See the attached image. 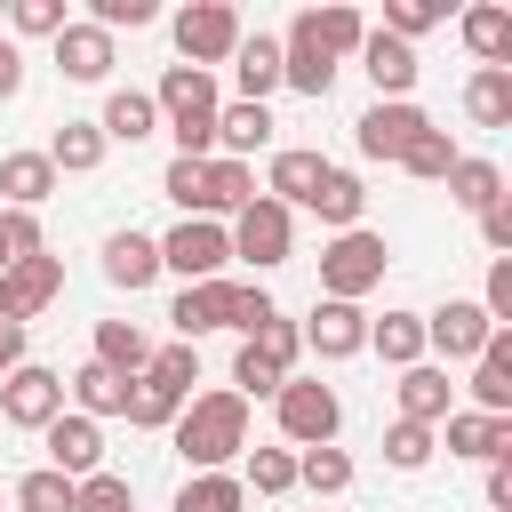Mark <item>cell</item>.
Returning a JSON list of instances; mask_svg holds the SVG:
<instances>
[{
	"label": "cell",
	"instance_id": "cell-1",
	"mask_svg": "<svg viewBox=\"0 0 512 512\" xmlns=\"http://www.w3.org/2000/svg\"><path fill=\"white\" fill-rule=\"evenodd\" d=\"M168 432H176V456H184L192 472H224V464L248 448V400H240L232 384L192 392V400H184V416H176Z\"/></svg>",
	"mask_w": 512,
	"mask_h": 512
},
{
	"label": "cell",
	"instance_id": "cell-2",
	"mask_svg": "<svg viewBox=\"0 0 512 512\" xmlns=\"http://www.w3.org/2000/svg\"><path fill=\"white\" fill-rule=\"evenodd\" d=\"M152 104H160V128L176 136V160H216V72H192V64H168L160 72V88H152Z\"/></svg>",
	"mask_w": 512,
	"mask_h": 512
},
{
	"label": "cell",
	"instance_id": "cell-3",
	"mask_svg": "<svg viewBox=\"0 0 512 512\" xmlns=\"http://www.w3.org/2000/svg\"><path fill=\"white\" fill-rule=\"evenodd\" d=\"M384 264H392L384 232L352 224V232H336V240L320 248V296H336V304H360V296L384 280Z\"/></svg>",
	"mask_w": 512,
	"mask_h": 512
},
{
	"label": "cell",
	"instance_id": "cell-4",
	"mask_svg": "<svg viewBox=\"0 0 512 512\" xmlns=\"http://www.w3.org/2000/svg\"><path fill=\"white\" fill-rule=\"evenodd\" d=\"M272 416H280V440H296V448H328L336 424H344V400H336L328 384H312V376H288V384L272 392Z\"/></svg>",
	"mask_w": 512,
	"mask_h": 512
},
{
	"label": "cell",
	"instance_id": "cell-5",
	"mask_svg": "<svg viewBox=\"0 0 512 512\" xmlns=\"http://www.w3.org/2000/svg\"><path fill=\"white\" fill-rule=\"evenodd\" d=\"M224 264H232V240H224V224H216V216H184V224L160 240V272H176L184 288L224 280Z\"/></svg>",
	"mask_w": 512,
	"mask_h": 512
},
{
	"label": "cell",
	"instance_id": "cell-6",
	"mask_svg": "<svg viewBox=\"0 0 512 512\" xmlns=\"http://www.w3.org/2000/svg\"><path fill=\"white\" fill-rule=\"evenodd\" d=\"M224 240H232V256L240 264H256V272H272V264H288V240H296V216L280 208V200H248L232 224H224Z\"/></svg>",
	"mask_w": 512,
	"mask_h": 512
},
{
	"label": "cell",
	"instance_id": "cell-7",
	"mask_svg": "<svg viewBox=\"0 0 512 512\" xmlns=\"http://www.w3.org/2000/svg\"><path fill=\"white\" fill-rule=\"evenodd\" d=\"M176 48H184L192 72L224 64V56L240 48V8H232V0H192V8H176Z\"/></svg>",
	"mask_w": 512,
	"mask_h": 512
},
{
	"label": "cell",
	"instance_id": "cell-8",
	"mask_svg": "<svg viewBox=\"0 0 512 512\" xmlns=\"http://www.w3.org/2000/svg\"><path fill=\"white\" fill-rule=\"evenodd\" d=\"M0 416H8L16 432H48V424L64 416V376L40 368V360H24L16 376H0Z\"/></svg>",
	"mask_w": 512,
	"mask_h": 512
},
{
	"label": "cell",
	"instance_id": "cell-9",
	"mask_svg": "<svg viewBox=\"0 0 512 512\" xmlns=\"http://www.w3.org/2000/svg\"><path fill=\"white\" fill-rule=\"evenodd\" d=\"M64 296V264L40 248V256H16L8 272H0V320H16V328H32L48 304Z\"/></svg>",
	"mask_w": 512,
	"mask_h": 512
},
{
	"label": "cell",
	"instance_id": "cell-10",
	"mask_svg": "<svg viewBox=\"0 0 512 512\" xmlns=\"http://www.w3.org/2000/svg\"><path fill=\"white\" fill-rule=\"evenodd\" d=\"M488 336H496V320L472 296H448L440 312H424V352H440V360H480Z\"/></svg>",
	"mask_w": 512,
	"mask_h": 512
},
{
	"label": "cell",
	"instance_id": "cell-11",
	"mask_svg": "<svg viewBox=\"0 0 512 512\" xmlns=\"http://www.w3.org/2000/svg\"><path fill=\"white\" fill-rule=\"evenodd\" d=\"M424 128H432V120H424L416 104H368V112L352 120V144H360V160H400Z\"/></svg>",
	"mask_w": 512,
	"mask_h": 512
},
{
	"label": "cell",
	"instance_id": "cell-12",
	"mask_svg": "<svg viewBox=\"0 0 512 512\" xmlns=\"http://www.w3.org/2000/svg\"><path fill=\"white\" fill-rule=\"evenodd\" d=\"M40 448H48V472H64V480L104 472V424H88V416H72V408L40 432Z\"/></svg>",
	"mask_w": 512,
	"mask_h": 512
},
{
	"label": "cell",
	"instance_id": "cell-13",
	"mask_svg": "<svg viewBox=\"0 0 512 512\" xmlns=\"http://www.w3.org/2000/svg\"><path fill=\"white\" fill-rule=\"evenodd\" d=\"M296 336H304L320 360H352V352H368V312H360V304L320 296V304H312V320H304Z\"/></svg>",
	"mask_w": 512,
	"mask_h": 512
},
{
	"label": "cell",
	"instance_id": "cell-14",
	"mask_svg": "<svg viewBox=\"0 0 512 512\" xmlns=\"http://www.w3.org/2000/svg\"><path fill=\"white\" fill-rule=\"evenodd\" d=\"M360 72L376 80V104H408V88H416V48L408 40H392V32H368L360 40Z\"/></svg>",
	"mask_w": 512,
	"mask_h": 512
},
{
	"label": "cell",
	"instance_id": "cell-15",
	"mask_svg": "<svg viewBox=\"0 0 512 512\" xmlns=\"http://www.w3.org/2000/svg\"><path fill=\"white\" fill-rule=\"evenodd\" d=\"M400 424H424V432H440L448 424V408H456V384H448V368H432V360H416V368H400Z\"/></svg>",
	"mask_w": 512,
	"mask_h": 512
},
{
	"label": "cell",
	"instance_id": "cell-16",
	"mask_svg": "<svg viewBox=\"0 0 512 512\" xmlns=\"http://www.w3.org/2000/svg\"><path fill=\"white\" fill-rule=\"evenodd\" d=\"M280 88H296V96H328L336 88V64L312 48V32H304V16H288V32H280Z\"/></svg>",
	"mask_w": 512,
	"mask_h": 512
},
{
	"label": "cell",
	"instance_id": "cell-17",
	"mask_svg": "<svg viewBox=\"0 0 512 512\" xmlns=\"http://www.w3.org/2000/svg\"><path fill=\"white\" fill-rule=\"evenodd\" d=\"M168 320H176V344H200V336L232 328V280H200V288H176Z\"/></svg>",
	"mask_w": 512,
	"mask_h": 512
},
{
	"label": "cell",
	"instance_id": "cell-18",
	"mask_svg": "<svg viewBox=\"0 0 512 512\" xmlns=\"http://www.w3.org/2000/svg\"><path fill=\"white\" fill-rule=\"evenodd\" d=\"M248 200H256V168H248V160H224V152L200 160V216L224 224V216H240Z\"/></svg>",
	"mask_w": 512,
	"mask_h": 512
},
{
	"label": "cell",
	"instance_id": "cell-19",
	"mask_svg": "<svg viewBox=\"0 0 512 512\" xmlns=\"http://www.w3.org/2000/svg\"><path fill=\"white\" fill-rule=\"evenodd\" d=\"M112 64H120V56H112V32H96L88 16L56 32V72H64V80H104Z\"/></svg>",
	"mask_w": 512,
	"mask_h": 512
},
{
	"label": "cell",
	"instance_id": "cell-20",
	"mask_svg": "<svg viewBox=\"0 0 512 512\" xmlns=\"http://www.w3.org/2000/svg\"><path fill=\"white\" fill-rule=\"evenodd\" d=\"M104 280L128 288V296L152 288V280H160V240H152V232H112V240H104Z\"/></svg>",
	"mask_w": 512,
	"mask_h": 512
},
{
	"label": "cell",
	"instance_id": "cell-21",
	"mask_svg": "<svg viewBox=\"0 0 512 512\" xmlns=\"http://www.w3.org/2000/svg\"><path fill=\"white\" fill-rule=\"evenodd\" d=\"M472 400H480V416H512V328H496V336L480 344V360H472Z\"/></svg>",
	"mask_w": 512,
	"mask_h": 512
},
{
	"label": "cell",
	"instance_id": "cell-22",
	"mask_svg": "<svg viewBox=\"0 0 512 512\" xmlns=\"http://www.w3.org/2000/svg\"><path fill=\"white\" fill-rule=\"evenodd\" d=\"M512 448V416H480V408H448V456L464 464H488Z\"/></svg>",
	"mask_w": 512,
	"mask_h": 512
},
{
	"label": "cell",
	"instance_id": "cell-23",
	"mask_svg": "<svg viewBox=\"0 0 512 512\" xmlns=\"http://www.w3.org/2000/svg\"><path fill=\"white\" fill-rule=\"evenodd\" d=\"M232 80H240V104H264V96L280 88V40H272V32H240Z\"/></svg>",
	"mask_w": 512,
	"mask_h": 512
},
{
	"label": "cell",
	"instance_id": "cell-24",
	"mask_svg": "<svg viewBox=\"0 0 512 512\" xmlns=\"http://www.w3.org/2000/svg\"><path fill=\"white\" fill-rule=\"evenodd\" d=\"M96 128H104V144H144V136H160V104H152V88H112Z\"/></svg>",
	"mask_w": 512,
	"mask_h": 512
},
{
	"label": "cell",
	"instance_id": "cell-25",
	"mask_svg": "<svg viewBox=\"0 0 512 512\" xmlns=\"http://www.w3.org/2000/svg\"><path fill=\"white\" fill-rule=\"evenodd\" d=\"M272 104H216V152L224 160H248V152H264L272 144Z\"/></svg>",
	"mask_w": 512,
	"mask_h": 512
},
{
	"label": "cell",
	"instance_id": "cell-26",
	"mask_svg": "<svg viewBox=\"0 0 512 512\" xmlns=\"http://www.w3.org/2000/svg\"><path fill=\"white\" fill-rule=\"evenodd\" d=\"M320 176H328V160H320V152H304V144H288V152H272L264 200H280V208H304V200L320 192Z\"/></svg>",
	"mask_w": 512,
	"mask_h": 512
},
{
	"label": "cell",
	"instance_id": "cell-27",
	"mask_svg": "<svg viewBox=\"0 0 512 512\" xmlns=\"http://www.w3.org/2000/svg\"><path fill=\"white\" fill-rule=\"evenodd\" d=\"M64 392H72V416H88V424H104V416H120L128 408V376H112V368H72L64 376Z\"/></svg>",
	"mask_w": 512,
	"mask_h": 512
},
{
	"label": "cell",
	"instance_id": "cell-28",
	"mask_svg": "<svg viewBox=\"0 0 512 512\" xmlns=\"http://www.w3.org/2000/svg\"><path fill=\"white\" fill-rule=\"evenodd\" d=\"M48 192H56L48 152H0V200H8V208H24V216H32Z\"/></svg>",
	"mask_w": 512,
	"mask_h": 512
},
{
	"label": "cell",
	"instance_id": "cell-29",
	"mask_svg": "<svg viewBox=\"0 0 512 512\" xmlns=\"http://www.w3.org/2000/svg\"><path fill=\"white\" fill-rule=\"evenodd\" d=\"M464 112L472 128H512V64H480L464 80Z\"/></svg>",
	"mask_w": 512,
	"mask_h": 512
},
{
	"label": "cell",
	"instance_id": "cell-30",
	"mask_svg": "<svg viewBox=\"0 0 512 512\" xmlns=\"http://www.w3.org/2000/svg\"><path fill=\"white\" fill-rule=\"evenodd\" d=\"M104 152H112V144H104L96 120H64V128L48 136V168H56V176H88V168H104Z\"/></svg>",
	"mask_w": 512,
	"mask_h": 512
},
{
	"label": "cell",
	"instance_id": "cell-31",
	"mask_svg": "<svg viewBox=\"0 0 512 512\" xmlns=\"http://www.w3.org/2000/svg\"><path fill=\"white\" fill-rule=\"evenodd\" d=\"M304 16V32H312V48L336 64V56H360V40H368V24H360V8H296Z\"/></svg>",
	"mask_w": 512,
	"mask_h": 512
},
{
	"label": "cell",
	"instance_id": "cell-32",
	"mask_svg": "<svg viewBox=\"0 0 512 512\" xmlns=\"http://www.w3.org/2000/svg\"><path fill=\"white\" fill-rule=\"evenodd\" d=\"M304 208H312L320 224H336V232H352V224H360V208H368V184H360L352 168H328V176H320V192H312Z\"/></svg>",
	"mask_w": 512,
	"mask_h": 512
},
{
	"label": "cell",
	"instance_id": "cell-33",
	"mask_svg": "<svg viewBox=\"0 0 512 512\" xmlns=\"http://www.w3.org/2000/svg\"><path fill=\"white\" fill-rule=\"evenodd\" d=\"M368 352H384V368H416V360H424V312H384V320H368Z\"/></svg>",
	"mask_w": 512,
	"mask_h": 512
},
{
	"label": "cell",
	"instance_id": "cell-34",
	"mask_svg": "<svg viewBox=\"0 0 512 512\" xmlns=\"http://www.w3.org/2000/svg\"><path fill=\"white\" fill-rule=\"evenodd\" d=\"M144 360H152V336H144L136 320H96V368H112V376H144Z\"/></svg>",
	"mask_w": 512,
	"mask_h": 512
},
{
	"label": "cell",
	"instance_id": "cell-35",
	"mask_svg": "<svg viewBox=\"0 0 512 512\" xmlns=\"http://www.w3.org/2000/svg\"><path fill=\"white\" fill-rule=\"evenodd\" d=\"M440 184H448V200L472 208V216H480L488 200H504V168H496V160H472V152H456V168H448Z\"/></svg>",
	"mask_w": 512,
	"mask_h": 512
},
{
	"label": "cell",
	"instance_id": "cell-36",
	"mask_svg": "<svg viewBox=\"0 0 512 512\" xmlns=\"http://www.w3.org/2000/svg\"><path fill=\"white\" fill-rule=\"evenodd\" d=\"M464 48H472L480 64H504V56H512V8H496V0L464 8Z\"/></svg>",
	"mask_w": 512,
	"mask_h": 512
},
{
	"label": "cell",
	"instance_id": "cell-37",
	"mask_svg": "<svg viewBox=\"0 0 512 512\" xmlns=\"http://www.w3.org/2000/svg\"><path fill=\"white\" fill-rule=\"evenodd\" d=\"M120 416H128L136 432H168V424L184 416V400H176L160 376H128V408H120Z\"/></svg>",
	"mask_w": 512,
	"mask_h": 512
},
{
	"label": "cell",
	"instance_id": "cell-38",
	"mask_svg": "<svg viewBox=\"0 0 512 512\" xmlns=\"http://www.w3.org/2000/svg\"><path fill=\"white\" fill-rule=\"evenodd\" d=\"M240 504H248L240 472H192V480L176 488V512H240Z\"/></svg>",
	"mask_w": 512,
	"mask_h": 512
},
{
	"label": "cell",
	"instance_id": "cell-39",
	"mask_svg": "<svg viewBox=\"0 0 512 512\" xmlns=\"http://www.w3.org/2000/svg\"><path fill=\"white\" fill-rule=\"evenodd\" d=\"M296 488H312V496H344L352 488V456L328 440V448H304L296 456Z\"/></svg>",
	"mask_w": 512,
	"mask_h": 512
},
{
	"label": "cell",
	"instance_id": "cell-40",
	"mask_svg": "<svg viewBox=\"0 0 512 512\" xmlns=\"http://www.w3.org/2000/svg\"><path fill=\"white\" fill-rule=\"evenodd\" d=\"M240 488H256V496H288V488H296V448H248Z\"/></svg>",
	"mask_w": 512,
	"mask_h": 512
},
{
	"label": "cell",
	"instance_id": "cell-41",
	"mask_svg": "<svg viewBox=\"0 0 512 512\" xmlns=\"http://www.w3.org/2000/svg\"><path fill=\"white\" fill-rule=\"evenodd\" d=\"M144 376H160L176 400H192V384H200V344H160V352L144 360Z\"/></svg>",
	"mask_w": 512,
	"mask_h": 512
},
{
	"label": "cell",
	"instance_id": "cell-42",
	"mask_svg": "<svg viewBox=\"0 0 512 512\" xmlns=\"http://www.w3.org/2000/svg\"><path fill=\"white\" fill-rule=\"evenodd\" d=\"M280 384H288V376H280V368H272V360L240 336V352H232V392H240V400H272Z\"/></svg>",
	"mask_w": 512,
	"mask_h": 512
},
{
	"label": "cell",
	"instance_id": "cell-43",
	"mask_svg": "<svg viewBox=\"0 0 512 512\" xmlns=\"http://www.w3.org/2000/svg\"><path fill=\"white\" fill-rule=\"evenodd\" d=\"M72 488H80V480H64V472L40 464V472L16 480V512H72Z\"/></svg>",
	"mask_w": 512,
	"mask_h": 512
},
{
	"label": "cell",
	"instance_id": "cell-44",
	"mask_svg": "<svg viewBox=\"0 0 512 512\" xmlns=\"http://www.w3.org/2000/svg\"><path fill=\"white\" fill-rule=\"evenodd\" d=\"M400 168H408V176H424V184H440V176L456 168V144H448V128H424V136L400 152Z\"/></svg>",
	"mask_w": 512,
	"mask_h": 512
},
{
	"label": "cell",
	"instance_id": "cell-45",
	"mask_svg": "<svg viewBox=\"0 0 512 512\" xmlns=\"http://www.w3.org/2000/svg\"><path fill=\"white\" fill-rule=\"evenodd\" d=\"M72 512H136V488H128L120 472H88V480L72 488Z\"/></svg>",
	"mask_w": 512,
	"mask_h": 512
},
{
	"label": "cell",
	"instance_id": "cell-46",
	"mask_svg": "<svg viewBox=\"0 0 512 512\" xmlns=\"http://www.w3.org/2000/svg\"><path fill=\"white\" fill-rule=\"evenodd\" d=\"M440 16H448V0H384V32L408 40V48H416V32H432Z\"/></svg>",
	"mask_w": 512,
	"mask_h": 512
},
{
	"label": "cell",
	"instance_id": "cell-47",
	"mask_svg": "<svg viewBox=\"0 0 512 512\" xmlns=\"http://www.w3.org/2000/svg\"><path fill=\"white\" fill-rule=\"evenodd\" d=\"M432 448H440V440H432L424 424H392V432H384V464H392V472H424Z\"/></svg>",
	"mask_w": 512,
	"mask_h": 512
},
{
	"label": "cell",
	"instance_id": "cell-48",
	"mask_svg": "<svg viewBox=\"0 0 512 512\" xmlns=\"http://www.w3.org/2000/svg\"><path fill=\"white\" fill-rule=\"evenodd\" d=\"M8 24H16L24 40H56L72 16H64V0H8Z\"/></svg>",
	"mask_w": 512,
	"mask_h": 512
},
{
	"label": "cell",
	"instance_id": "cell-49",
	"mask_svg": "<svg viewBox=\"0 0 512 512\" xmlns=\"http://www.w3.org/2000/svg\"><path fill=\"white\" fill-rule=\"evenodd\" d=\"M248 344H256V352H264V360H272L280 376H288V368H296V352H304V336H296V320H280V312H272V320H264V328L248 336Z\"/></svg>",
	"mask_w": 512,
	"mask_h": 512
},
{
	"label": "cell",
	"instance_id": "cell-50",
	"mask_svg": "<svg viewBox=\"0 0 512 512\" xmlns=\"http://www.w3.org/2000/svg\"><path fill=\"white\" fill-rule=\"evenodd\" d=\"M152 16H160L152 0H88V24H96V32H120V24L136 32V24H152Z\"/></svg>",
	"mask_w": 512,
	"mask_h": 512
},
{
	"label": "cell",
	"instance_id": "cell-51",
	"mask_svg": "<svg viewBox=\"0 0 512 512\" xmlns=\"http://www.w3.org/2000/svg\"><path fill=\"white\" fill-rule=\"evenodd\" d=\"M472 304H480V312H488V320H496V328H504V320H512V256H488V288H480V296H472Z\"/></svg>",
	"mask_w": 512,
	"mask_h": 512
},
{
	"label": "cell",
	"instance_id": "cell-52",
	"mask_svg": "<svg viewBox=\"0 0 512 512\" xmlns=\"http://www.w3.org/2000/svg\"><path fill=\"white\" fill-rule=\"evenodd\" d=\"M264 320H272V296H264L256 280H232V328H240V336H256Z\"/></svg>",
	"mask_w": 512,
	"mask_h": 512
},
{
	"label": "cell",
	"instance_id": "cell-53",
	"mask_svg": "<svg viewBox=\"0 0 512 512\" xmlns=\"http://www.w3.org/2000/svg\"><path fill=\"white\" fill-rule=\"evenodd\" d=\"M160 192L184 208V216H200V160H168V176H160Z\"/></svg>",
	"mask_w": 512,
	"mask_h": 512
},
{
	"label": "cell",
	"instance_id": "cell-54",
	"mask_svg": "<svg viewBox=\"0 0 512 512\" xmlns=\"http://www.w3.org/2000/svg\"><path fill=\"white\" fill-rule=\"evenodd\" d=\"M0 240H8V264H16V256H40V216L0 208Z\"/></svg>",
	"mask_w": 512,
	"mask_h": 512
},
{
	"label": "cell",
	"instance_id": "cell-55",
	"mask_svg": "<svg viewBox=\"0 0 512 512\" xmlns=\"http://www.w3.org/2000/svg\"><path fill=\"white\" fill-rule=\"evenodd\" d=\"M480 240H488V248H496V256H512V192H504V200H488V208H480Z\"/></svg>",
	"mask_w": 512,
	"mask_h": 512
},
{
	"label": "cell",
	"instance_id": "cell-56",
	"mask_svg": "<svg viewBox=\"0 0 512 512\" xmlns=\"http://www.w3.org/2000/svg\"><path fill=\"white\" fill-rule=\"evenodd\" d=\"M488 504H496V512H512V448H504V456H488Z\"/></svg>",
	"mask_w": 512,
	"mask_h": 512
},
{
	"label": "cell",
	"instance_id": "cell-57",
	"mask_svg": "<svg viewBox=\"0 0 512 512\" xmlns=\"http://www.w3.org/2000/svg\"><path fill=\"white\" fill-rule=\"evenodd\" d=\"M8 96H24V48L16 40H0V104Z\"/></svg>",
	"mask_w": 512,
	"mask_h": 512
},
{
	"label": "cell",
	"instance_id": "cell-58",
	"mask_svg": "<svg viewBox=\"0 0 512 512\" xmlns=\"http://www.w3.org/2000/svg\"><path fill=\"white\" fill-rule=\"evenodd\" d=\"M16 368H24V328L0 320V376H16Z\"/></svg>",
	"mask_w": 512,
	"mask_h": 512
},
{
	"label": "cell",
	"instance_id": "cell-59",
	"mask_svg": "<svg viewBox=\"0 0 512 512\" xmlns=\"http://www.w3.org/2000/svg\"><path fill=\"white\" fill-rule=\"evenodd\" d=\"M0 272H8V240H0Z\"/></svg>",
	"mask_w": 512,
	"mask_h": 512
},
{
	"label": "cell",
	"instance_id": "cell-60",
	"mask_svg": "<svg viewBox=\"0 0 512 512\" xmlns=\"http://www.w3.org/2000/svg\"><path fill=\"white\" fill-rule=\"evenodd\" d=\"M0 16H8V0H0Z\"/></svg>",
	"mask_w": 512,
	"mask_h": 512
}]
</instances>
